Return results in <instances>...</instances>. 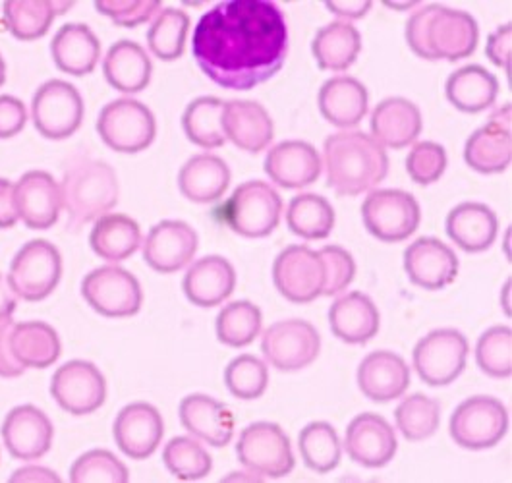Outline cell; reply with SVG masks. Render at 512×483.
I'll list each match as a JSON object with an SVG mask.
<instances>
[{"mask_svg":"<svg viewBox=\"0 0 512 483\" xmlns=\"http://www.w3.org/2000/svg\"><path fill=\"white\" fill-rule=\"evenodd\" d=\"M28 122L26 105L12 95H0V140L18 136Z\"/></svg>","mask_w":512,"mask_h":483,"instance_id":"obj_54","label":"cell"},{"mask_svg":"<svg viewBox=\"0 0 512 483\" xmlns=\"http://www.w3.org/2000/svg\"><path fill=\"white\" fill-rule=\"evenodd\" d=\"M470 354L468 339L456 329H435L414 346V370L429 387H447L460 377Z\"/></svg>","mask_w":512,"mask_h":483,"instance_id":"obj_12","label":"cell"},{"mask_svg":"<svg viewBox=\"0 0 512 483\" xmlns=\"http://www.w3.org/2000/svg\"><path fill=\"white\" fill-rule=\"evenodd\" d=\"M55 427L47 414L33 404H22L8 412L2 424V441L10 455L20 460H37L53 447Z\"/></svg>","mask_w":512,"mask_h":483,"instance_id":"obj_21","label":"cell"},{"mask_svg":"<svg viewBox=\"0 0 512 483\" xmlns=\"http://www.w3.org/2000/svg\"><path fill=\"white\" fill-rule=\"evenodd\" d=\"M82 296L105 317H132L142 310L140 281L118 265H103L87 273L82 281Z\"/></svg>","mask_w":512,"mask_h":483,"instance_id":"obj_13","label":"cell"},{"mask_svg":"<svg viewBox=\"0 0 512 483\" xmlns=\"http://www.w3.org/2000/svg\"><path fill=\"white\" fill-rule=\"evenodd\" d=\"M236 456L240 464L261 478H285L294 470V453L283 427L273 422H256L242 429Z\"/></svg>","mask_w":512,"mask_h":483,"instance_id":"obj_9","label":"cell"},{"mask_svg":"<svg viewBox=\"0 0 512 483\" xmlns=\"http://www.w3.org/2000/svg\"><path fill=\"white\" fill-rule=\"evenodd\" d=\"M89 246L97 256L111 263L124 261L142 246V228L124 213H107L95 221Z\"/></svg>","mask_w":512,"mask_h":483,"instance_id":"obj_37","label":"cell"},{"mask_svg":"<svg viewBox=\"0 0 512 483\" xmlns=\"http://www.w3.org/2000/svg\"><path fill=\"white\" fill-rule=\"evenodd\" d=\"M447 236L468 254H480L497 238L499 219L491 207L478 201H464L447 215Z\"/></svg>","mask_w":512,"mask_h":483,"instance_id":"obj_32","label":"cell"},{"mask_svg":"<svg viewBox=\"0 0 512 483\" xmlns=\"http://www.w3.org/2000/svg\"><path fill=\"white\" fill-rule=\"evenodd\" d=\"M20 221L16 205V184L0 178V228L14 227Z\"/></svg>","mask_w":512,"mask_h":483,"instance_id":"obj_57","label":"cell"},{"mask_svg":"<svg viewBox=\"0 0 512 483\" xmlns=\"http://www.w3.org/2000/svg\"><path fill=\"white\" fill-rule=\"evenodd\" d=\"M103 72L109 82L120 93H140L151 82L153 62L140 43L122 39L116 41L103 60Z\"/></svg>","mask_w":512,"mask_h":483,"instance_id":"obj_34","label":"cell"},{"mask_svg":"<svg viewBox=\"0 0 512 483\" xmlns=\"http://www.w3.org/2000/svg\"><path fill=\"white\" fill-rule=\"evenodd\" d=\"M261 352L277 370H304L317 360L321 352V337L310 321L285 319L265 329Z\"/></svg>","mask_w":512,"mask_h":483,"instance_id":"obj_14","label":"cell"},{"mask_svg":"<svg viewBox=\"0 0 512 483\" xmlns=\"http://www.w3.org/2000/svg\"><path fill=\"white\" fill-rule=\"evenodd\" d=\"M362 221L373 238L402 242L410 238L422 221L418 199L404 190H371L362 203Z\"/></svg>","mask_w":512,"mask_h":483,"instance_id":"obj_11","label":"cell"},{"mask_svg":"<svg viewBox=\"0 0 512 483\" xmlns=\"http://www.w3.org/2000/svg\"><path fill=\"white\" fill-rule=\"evenodd\" d=\"M412 375L406 360L391 350H375L358 366L360 391L373 402H391L410 387Z\"/></svg>","mask_w":512,"mask_h":483,"instance_id":"obj_26","label":"cell"},{"mask_svg":"<svg viewBox=\"0 0 512 483\" xmlns=\"http://www.w3.org/2000/svg\"><path fill=\"white\" fill-rule=\"evenodd\" d=\"M449 431L462 449H491L499 445L509 431V410L499 398L487 395L466 398L456 406Z\"/></svg>","mask_w":512,"mask_h":483,"instance_id":"obj_6","label":"cell"},{"mask_svg":"<svg viewBox=\"0 0 512 483\" xmlns=\"http://www.w3.org/2000/svg\"><path fill=\"white\" fill-rule=\"evenodd\" d=\"M51 395L62 410L74 416H87L105 404L107 379L95 364L70 360L55 371Z\"/></svg>","mask_w":512,"mask_h":483,"instance_id":"obj_15","label":"cell"},{"mask_svg":"<svg viewBox=\"0 0 512 483\" xmlns=\"http://www.w3.org/2000/svg\"><path fill=\"white\" fill-rule=\"evenodd\" d=\"M6 82V64H4V58L0 55V86Z\"/></svg>","mask_w":512,"mask_h":483,"instance_id":"obj_62","label":"cell"},{"mask_svg":"<svg viewBox=\"0 0 512 483\" xmlns=\"http://www.w3.org/2000/svg\"><path fill=\"white\" fill-rule=\"evenodd\" d=\"M182 288L194 306H221L236 288V269L227 257H201L186 271Z\"/></svg>","mask_w":512,"mask_h":483,"instance_id":"obj_28","label":"cell"},{"mask_svg":"<svg viewBox=\"0 0 512 483\" xmlns=\"http://www.w3.org/2000/svg\"><path fill=\"white\" fill-rule=\"evenodd\" d=\"M464 161L480 174H499L511 167V107L495 111L464 145Z\"/></svg>","mask_w":512,"mask_h":483,"instance_id":"obj_17","label":"cell"},{"mask_svg":"<svg viewBox=\"0 0 512 483\" xmlns=\"http://www.w3.org/2000/svg\"><path fill=\"white\" fill-rule=\"evenodd\" d=\"M344 449L364 468H383L397 455L399 441L395 427L383 416L364 412L346 427Z\"/></svg>","mask_w":512,"mask_h":483,"instance_id":"obj_18","label":"cell"},{"mask_svg":"<svg viewBox=\"0 0 512 483\" xmlns=\"http://www.w3.org/2000/svg\"><path fill=\"white\" fill-rule=\"evenodd\" d=\"M130 480L126 464L105 449H93L76 458L70 468L72 483H126Z\"/></svg>","mask_w":512,"mask_h":483,"instance_id":"obj_50","label":"cell"},{"mask_svg":"<svg viewBox=\"0 0 512 483\" xmlns=\"http://www.w3.org/2000/svg\"><path fill=\"white\" fill-rule=\"evenodd\" d=\"M445 93L460 113L478 114L493 107L499 95V82L484 66L466 64L447 78Z\"/></svg>","mask_w":512,"mask_h":483,"instance_id":"obj_36","label":"cell"},{"mask_svg":"<svg viewBox=\"0 0 512 483\" xmlns=\"http://www.w3.org/2000/svg\"><path fill=\"white\" fill-rule=\"evenodd\" d=\"M329 325L337 339L346 344H366L381 327V315L368 294L354 290L339 296L329 308Z\"/></svg>","mask_w":512,"mask_h":483,"instance_id":"obj_30","label":"cell"},{"mask_svg":"<svg viewBox=\"0 0 512 483\" xmlns=\"http://www.w3.org/2000/svg\"><path fill=\"white\" fill-rule=\"evenodd\" d=\"M95 8L120 28H136L161 12L159 0H97Z\"/></svg>","mask_w":512,"mask_h":483,"instance_id":"obj_52","label":"cell"},{"mask_svg":"<svg viewBox=\"0 0 512 483\" xmlns=\"http://www.w3.org/2000/svg\"><path fill=\"white\" fill-rule=\"evenodd\" d=\"M58 70L70 76H87L101 58V41L86 24H66L51 43Z\"/></svg>","mask_w":512,"mask_h":483,"instance_id":"obj_35","label":"cell"},{"mask_svg":"<svg viewBox=\"0 0 512 483\" xmlns=\"http://www.w3.org/2000/svg\"><path fill=\"white\" fill-rule=\"evenodd\" d=\"M31 118L43 138L53 142L66 140L84 122V99L70 82L49 80L33 95Z\"/></svg>","mask_w":512,"mask_h":483,"instance_id":"obj_10","label":"cell"},{"mask_svg":"<svg viewBox=\"0 0 512 483\" xmlns=\"http://www.w3.org/2000/svg\"><path fill=\"white\" fill-rule=\"evenodd\" d=\"M325 269V285L321 296H337L344 292L356 277V261L341 246H325L319 250Z\"/></svg>","mask_w":512,"mask_h":483,"instance_id":"obj_53","label":"cell"},{"mask_svg":"<svg viewBox=\"0 0 512 483\" xmlns=\"http://www.w3.org/2000/svg\"><path fill=\"white\" fill-rule=\"evenodd\" d=\"M447 163V151L441 143L418 142L406 157V171L416 184L429 186L445 174Z\"/></svg>","mask_w":512,"mask_h":483,"instance_id":"obj_51","label":"cell"},{"mask_svg":"<svg viewBox=\"0 0 512 483\" xmlns=\"http://www.w3.org/2000/svg\"><path fill=\"white\" fill-rule=\"evenodd\" d=\"M178 416L188 433L211 447H227L234 437L236 420L225 402L209 395L194 393L182 398Z\"/></svg>","mask_w":512,"mask_h":483,"instance_id":"obj_24","label":"cell"},{"mask_svg":"<svg viewBox=\"0 0 512 483\" xmlns=\"http://www.w3.org/2000/svg\"><path fill=\"white\" fill-rule=\"evenodd\" d=\"M10 482L12 483H58L60 482V476L57 472L45 468V466H24L20 470H16L12 476H10Z\"/></svg>","mask_w":512,"mask_h":483,"instance_id":"obj_59","label":"cell"},{"mask_svg":"<svg viewBox=\"0 0 512 483\" xmlns=\"http://www.w3.org/2000/svg\"><path fill=\"white\" fill-rule=\"evenodd\" d=\"M317 105L327 122L348 130L356 128L368 114L370 93L360 80L352 76H337L321 86Z\"/></svg>","mask_w":512,"mask_h":483,"instance_id":"obj_31","label":"cell"},{"mask_svg":"<svg viewBox=\"0 0 512 483\" xmlns=\"http://www.w3.org/2000/svg\"><path fill=\"white\" fill-rule=\"evenodd\" d=\"M267 176L285 190H302L321 176V157L312 143L286 140L271 147L265 157Z\"/></svg>","mask_w":512,"mask_h":483,"instance_id":"obj_23","label":"cell"},{"mask_svg":"<svg viewBox=\"0 0 512 483\" xmlns=\"http://www.w3.org/2000/svg\"><path fill=\"white\" fill-rule=\"evenodd\" d=\"M273 281L286 300L310 304L323 294L325 269L319 252L308 246H288L273 263Z\"/></svg>","mask_w":512,"mask_h":483,"instance_id":"obj_16","label":"cell"},{"mask_svg":"<svg viewBox=\"0 0 512 483\" xmlns=\"http://www.w3.org/2000/svg\"><path fill=\"white\" fill-rule=\"evenodd\" d=\"M298 449L304 464L317 474H329L341 464V437L329 422H312L304 427L298 435Z\"/></svg>","mask_w":512,"mask_h":483,"instance_id":"obj_43","label":"cell"},{"mask_svg":"<svg viewBox=\"0 0 512 483\" xmlns=\"http://www.w3.org/2000/svg\"><path fill=\"white\" fill-rule=\"evenodd\" d=\"M223 130L227 140L248 153H261L275 138V124L263 105L248 99L225 103Z\"/></svg>","mask_w":512,"mask_h":483,"instance_id":"obj_29","label":"cell"},{"mask_svg":"<svg viewBox=\"0 0 512 483\" xmlns=\"http://www.w3.org/2000/svg\"><path fill=\"white\" fill-rule=\"evenodd\" d=\"M225 101L203 95L194 99L182 114V128L188 140L203 149H217L227 143L223 130Z\"/></svg>","mask_w":512,"mask_h":483,"instance_id":"obj_42","label":"cell"},{"mask_svg":"<svg viewBox=\"0 0 512 483\" xmlns=\"http://www.w3.org/2000/svg\"><path fill=\"white\" fill-rule=\"evenodd\" d=\"M74 2L64 0H8L2 4L4 24L20 41H35L47 35L55 18L68 12Z\"/></svg>","mask_w":512,"mask_h":483,"instance_id":"obj_38","label":"cell"},{"mask_svg":"<svg viewBox=\"0 0 512 483\" xmlns=\"http://www.w3.org/2000/svg\"><path fill=\"white\" fill-rule=\"evenodd\" d=\"M370 0H341V2H325V8L337 14L342 20H362L371 10Z\"/></svg>","mask_w":512,"mask_h":483,"instance_id":"obj_58","label":"cell"},{"mask_svg":"<svg viewBox=\"0 0 512 483\" xmlns=\"http://www.w3.org/2000/svg\"><path fill=\"white\" fill-rule=\"evenodd\" d=\"M18 217L28 228L47 230L53 227L62 211L57 180L45 171H29L16 184Z\"/></svg>","mask_w":512,"mask_h":483,"instance_id":"obj_25","label":"cell"},{"mask_svg":"<svg viewBox=\"0 0 512 483\" xmlns=\"http://www.w3.org/2000/svg\"><path fill=\"white\" fill-rule=\"evenodd\" d=\"M198 232L184 221H161L143 242V259L157 273H176L198 252Z\"/></svg>","mask_w":512,"mask_h":483,"instance_id":"obj_19","label":"cell"},{"mask_svg":"<svg viewBox=\"0 0 512 483\" xmlns=\"http://www.w3.org/2000/svg\"><path fill=\"white\" fill-rule=\"evenodd\" d=\"M404 271L410 283L426 290H441L455 283L458 257L439 238L424 236L406 248Z\"/></svg>","mask_w":512,"mask_h":483,"instance_id":"obj_22","label":"cell"},{"mask_svg":"<svg viewBox=\"0 0 512 483\" xmlns=\"http://www.w3.org/2000/svg\"><path fill=\"white\" fill-rule=\"evenodd\" d=\"M476 362L489 377H511L512 329L509 325H495L485 331L476 344Z\"/></svg>","mask_w":512,"mask_h":483,"instance_id":"obj_49","label":"cell"},{"mask_svg":"<svg viewBox=\"0 0 512 483\" xmlns=\"http://www.w3.org/2000/svg\"><path fill=\"white\" fill-rule=\"evenodd\" d=\"M62 277V257L57 246L37 238L28 242L10 263L8 286L16 298L41 302L55 292Z\"/></svg>","mask_w":512,"mask_h":483,"instance_id":"obj_7","label":"cell"},{"mask_svg":"<svg viewBox=\"0 0 512 483\" xmlns=\"http://www.w3.org/2000/svg\"><path fill=\"white\" fill-rule=\"evenodd\" d=\"M371 138L383 147L404 149L416 143L424 120L416 103L406 97H387L371 113Z\"/></svg>","mask_w":512,"mask_h":483,"instance_id":"obj_27","label":"cell"},{"mask_svg":"<svg viewBox=\"0 0 512 483\" xmlns=\"http://www.w3.org/2000/svg\"><path fill=\"white\" fill-rule=\"evenodd\" d=\"M335 209L331 201L317 194H298L286 207V225L292 234L306 240H323L335 228Z\"/></svg>","mask_w":512,"mask_h":483,"instance_id":"obj_41","label":"cell"},{"mask_svg":"<svg viewBox=\"0 0 512 483\" xmlns=\"http://www.w3.org/2000/svg\"><path fill=\"white\" fill-rule=\"evenodd\" d=\"M223 223L244 238H265L281 223L283 198L263 180L240 184L221 209Z\"/></svg>","mask_w":512,"mask_h":483,"instance_id":"obj_5","label":"cell"},{"mask_svg":"<svg viewBox=\"0 0 512 483\" xmlns=\"http://www.w3.org/2000/svg\"><path fill=\"white\" fill-rule=\"evenodd\" d=\"M190 31V16L180 8H161L147 31L149 51L165 62L184 55Z\"/></svg>","mask_w":512,"mask_h":483,"instance_id":"obj_44","label":"cell"},{"mask_svg":"<svg viewBox=\"0 0 512 483\" xmlns=\"http://www.w3.org/2000/svg\"><path fill=\"white\" fill-rule=\"evenodd\" d=\"M230 178V169L221 157L200 153L182 165L178 172V188L184 198L205 205L225 196Z\"/></svg>","mask_w":512,"mask_h":483,"instance_id":"obj_33","label":"cell"},{"mask_svg":"<svg viewBox=\"0 0 512 483\" xmlns=\"http://www.w3.org/2000/svg\"><path fill=\"white\" fill-rule=\"evenodd\" d=\"M360 51L362 35L350 22H331L313 37V58L321 70L342 72L356 62Z\"/></svg>","mask_w":512,"mask_h":483,"instance_id":"obj_40","label":"cell"},{"mask_svg":"<svg viewBox=\"0 0 512 483\" xmlns=\"http://www.w3.org/2000/svg\"><path fill=\"white\" fill-rule=\"evenodd\" d=\"M116 447L134 460L153 455L165 435V422L161 412L149 402H132L124 406L113 426Z\"/></svg>","mask_w":512,"mask_h":483,"instance_id":"obj_20","label":"cell"},{"mask_svg":"<svg viewBox=\"0 0 512 483\" xmlns=\"http://www.w3.org/2000/svg\"><path fill=\"white\" fill-rule=\"evenodd\" d=\"M163 462L174 478L184 482L203 480L213 470V458L194 437H172L163 451Z\"/></svg>","mask_w":512,"mask_h":483,"instance_id":"obj_47","label":"cell"},{"mask_svg":"<svg viewBox=\"0 0 512 483\" xmlns=\"http://www.w3.org/2000/svg\"><path fill=\"white\" fill-rule=\"evenodd\" d=\"M225 385L232 397L240 400L259 398L269 387V370L254 354H240L225 370Z\"/></svg>","mask_w":512,"mask_h":483,"instance_id":"obj_48","label":"cell"},{"mask_svg":"<svg viewBox=\"0 0 512 483\" xmlns=\"http://www.w3.org/2000/svg\"><path fill=\"white\" fill-rule=\"evenodd\" d=\"M395 422L408 441H426L441 424V406L422 393L404 398L395 410Z\"/></svg>","mask_w":512,"mask_h":483,"instance_id":"obj_46","label":"cell"},{"mask_svg":"<svg viewBox=\"0 0 512 483\" xmlns=\"http://www.w3.org/2000/svg\"><path fill=\"white\" fill-rule=\"evenodd\" d=\"M10 346L16 360L26 370H45L57 362L62 352L57 331L43 321L14 323L10 333Z\"/></svg>","mask_w":512,"mask_h":483,"instance_id":"obj_39","label":"cell"},{"mask_svg":"<svg viewBox=\"0 0 512 483\" xmlns=\"http://www.w3.org/2000/svg\"><path fill=\"white\" fill-rule=\"evenodd\" d=\"M97 132L105 145L118 153H140L157 136L155 114L142 101L122 97L103 107L97 118Z\"/></svg>","mask_w":512,"mask_h":483,"instance_id":"obj_8","label":"cell"},{"mask_svg":"<svg viewBox=\"0 0 512 483\" xmlns=\"http://www.w3.org/2000/svg\"><path fill=\"white\" fill-rule=\"evenodd\" d=\"M192 53L217 86L250 91L277 76L288 55V26L271 0H225L194 28Z\"/></svg>","mask_w":512,"mask_h":483,"instance_id":"obj_1","label":"cell"},{"mask_svg":"<svg viewBox=\"0 0 512 483\" xmlns=\"http://www.w3.org/2000/svg\"><path fill=\"white\" fill-rule=\"evenodd\" d=\"M327 186L339 196H360L375 190L389 172V155L370 134L344 130L323 143Z\"/></svg>","mask_w":512,"mask_h":483,"instance_id":"obj_2","label":"cell"},{"mask_svg":"<svg viewBox=\"0 0 512 483\" xmlns=\"http://www.w3.org/2000/svg\"><path fill=\"white\" fill-rule=\"evenodd\" d=\"M480 28L472 14L443 4H426L406 22L410 51L426 60H462L478 47Z\"/></svg>","mask_w":512,"mask_h":483,"instance_id":"obj_3","label":"cell"},{"mask_svg":"<svg viewBox=\"0 0 512 483\" xmlns=\"http://www.w3.org/2000/svg\"><path fill=\"white\" fill-rule=\"evenodd\" d=\"M14 310H16V296L10 290L8 281L0 275V321L12 317Z\"/></svg>","mask_w":512,"mask_h":483,"instance_id":"obj_60","label":"cell"},{"mask_svg":"<svg viewBox=\"0 0 512 483\" xmlns=\"http://www.w3.org/2000/svg\"><path fill=\"white\" fill-rule=\"evenodd\" d=\"M263 313L250 300H236L225 306L215 321L217 339L230 348H242L261 333Z\"/></svg>","mask_w":512,"mask_h":483,"instance_id":"obj_45","label":"cell"},{"mask_svg":"<svg viewBox=\"0 0 512 483\" xmlns=\"http://www.w3.org/2000/svg\"><path fill=\"white\" fill-rule=\"evenodd\" d=\"M12 327H14L12 317L0 321V377H6V379L20 377L26 371V368L16 360L12 346H10Z\"/></svg>","mask_w":512,"mask_h":483,"instance_id":"obj_56","label":"cell"},{"mask_svg":"<svg viewBox=\"0 0 512 483\" xmlns=\"http://www.w3.org/2000/svg\"><path fill=\"white\" fill-rule=\"evenodd\" d=\"M418 2L416 0H408V2H404V4H391V2H385V6L387 8H393V10H410V8H414Z\"/></svg>","mask_w":512,"mask_h":483,"instance_id":"obj_61","label":"cell"},{"mask_svg":"<svg viewBox=\"0 0 512 483\" xmlns=\"http://www.w3.org/2000/svg\"><path fill=\"white\" fill-rule=\"evenodd\" d=\"M60 198L72 227H84L111 213L118 203V176L113 167L99 159L78 157L62 176Z\"/></svg>","mask_w":512,"mask_h":483,"instance_id":"obj_4","label":"cell"},{"mask_svg":"<svg viewBox=\"0 0 512 483\" xmlns=\"http://www.w3.org/2000/svg\"><path fill=\"white\" fill-rule=\"evenodd\" d=\"M511 53L512 26L511 24H505V26H499L487 37L485 57L489 58L495 66L505 68L509 72V68H511Z\"/></svg>","mask_w":512,"mask_h":483,"instance_id":"obj_55","label":"cell"}]
</instances>
